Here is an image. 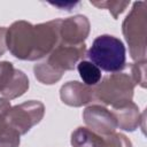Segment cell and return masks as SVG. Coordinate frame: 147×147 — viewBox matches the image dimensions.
<instances>
[{"instance_id":"obj_1","label":"cell","mask_w":147,"mask_h":147,"mask_svg":"<svg viewBox=\"0 0 147 147\" xmlns=\"http://www.w3.org/2000/svg\"><path fill=\"white\" fill-rule=\"evenodd\" d=\"M61 20L33 25L26 21H16L6 33V45L9 52L20 60H39L60 44Z\"/></svg>"},{"instance_id":"obj_2","label":"cell","mask_w":147,"mask_h":147,"mask_svg":"<svg viewBox=\"0 0 147 147\" xmlns=\"http://www.w3.org/2000/svg\"><path fill=\"white\" fill-rule=\"evenodd\" d=\"M86 54L85 44L79 46H68L59 44L48 57L33 67L36 78L47 85L59 82L67 70H72L75 64Z\"/></svg>"},{"instance_id":"obj_3","label":"cell","mask_w":147,"mask_h":147,"mask_svg":"<svg viewBox=\"0 0 147 147\" xmlns=\"http://www.w3.org/2000/svg\"><path fill=\"white\" fill-rule=\"evenodd\" d=\"M86 56L90 62L95 64L100 70L102 69L111 74L122 71L126 64V51L124 44L121 39L110 34L96 37L90 49L86 52Z\"/></svg>"},{"instance_id":"obj_4","label":"cell","mask_w":147,"mask_h":147,"mask_svg":"<svg viewBox=\"0 0 147 147\" xmlns=\"http://www.w3.org/2000/svg\"><path fill=\"white\" fill-rule=\"evenodd\" d=\"M146 2L138 1L132 6L125 17L122 30L129 45L130 55L134 61H146V36H147V11Z\"/></svg>"},{"instance_id":"obj_5","label":"cell","mask_w":147,"mask_h":147,"mask_svg":"<svg viewBox=\"0 0 147 147\" xmlns=\"http://www.w3.org/2000/svg\"><path fill=\"white\" fill-rule=\"evenodd\" d=\"M134 83L127 74H111L95 85L94 99L113 108H118L132 101Z\"/></svg>"},{"instance_id":"obj_6","label":"cell","mask_w":147,"mask_h":147,"mask_svg":"<svg viewBox=\"0 0 147 147\" xmlns=\"http://www.w3.org/2000/svg\"><path fill=\"white\" fill-rule=\"evenodd\" d=\"M45 114V106L40 101L30 100L11 107L6 115V124L20 136L25 134L38 124Z\"/></svg>"},{"instance_id":"obj_7","label":"cell","mask_w":147,"mask_h":147,"mask_svg":"<svg viewBox=\"0 0 147 147\" xmlns=\"http://www.w3.org/2000/svg\"><path fill=\"white\" fill-rule=\"evenodd\" d=\"M29 88L28 76L15 69L8 61L0 62V94L7 100L16 99L23 95Z\"/></svg>"},{"instance_id":"obj_8","label":"cell","mask_w":147,"mask_h":147,"mask_svg":"<svg viewBox=\"0 0 147 147\" xmlns=\"http://www.w3.org/2000/svg\"><path fill=\"white\" fill-rule=\"evenodd\" d=\"M90 33V22L86 16L75 15L61 20L60 44L68 46L83 45Z\"/></svg>"},{"instance_id":"obj_9","label":"cell","mask_w":147,"mask_h":147,"mask_svg":"<svg viewBox=\"0 0 147 147\" xmlns=\"http://www.w3.org/2000/svg\"><path fill=\"white\" fill-rule=\"evenodd\" d=\"M83 118L87 129L100 136H108L117 129V122L113 111L99 105L87 107L83 111Z\"/></svg>"},{"instance_id":"obj_10","label":"cell","mask_w":147,"mask_h":147,"mask_svg":"<svg viewBox=\"0 0 147 147\" xmlns=\"http://www.w3.org/2000/svg\"><path fill=\"white\" fill-rule=\"evenodd\" d=\"M60 98L63 103L71 107H82L94 99V91L79 82H68L60 90Z\"/></svg>"},{"instance_id":"obj_11","label":"cell","mask_w":147,"mask_h":147,"mask_svg":"<svg viewBox=\"0 0 147 147\" xmlns=\"http://www.w3.org/2000/svg\"><path fill=\"white\" fill-rule=\"evenodd\" d=\"M113 114L116 118L117 127L125 131H134L140 125V122L145 121V114L141 115L138 106L132 101L122 107L113 108Z\"/></svg>"},{"instance_id":"obj_12","label":"cell","mask_w":147,"mask_h":147,"mask_svg":"<svg viewBox=\"0 0 147 147\" xmlns=\"http://www.w3.org/2000/svg\"><path fill=\"white\" fill-rule=\"evenodd\" d=\"M77 70L83 79V83L87 86H95L101 80V70L90 61H79L77 64Z\"/></svg>"},{"instance_id":"obj_13","label":"cell","mask_w":147,"mask_h":147,"mask_svg":"<svg viewBox=\"0 0 147 147\" xmlns=\"http://www.w3.org/2000/svg\"><path fill=\"white\" fill-rule=\"evenodd\" d=\"M96 147H132V144L126 136L114 132L108 136H100Z\"/></svg>"},{"instance_id":"obj_14","label":"cell","mask_w":147,"mask_h":147,"mask_svg":"<svg viewBox=\"0 0 147 147\" xmlns=\"http://www.w3.org/2000/svg\"><path fill=\"white\" fill-rule=\"evenodd\" d=\"M20 137L15 130L5 124L0 129V147H18Z\"/></svg>"},{"instance_id":"obj_15","label":"cell","mask_w":147,"mask_h":147,"mask_svg":"<svg viewBox=\"0 0 147 147\" xmlns=\"http://www.w3.org/2000/svg\"><path fill=\"white\" fill-rule=\"evenodd\" d=\"M131 79L134 85L146 87V61H138L131 65Z\"/></svg>"},{"instance_id":"obj_16","label":"cell","mask_w":147,"mask_h":147,"mask_svg":"<svg viewBox=\"0 0 147 147\" xmlns=\"http://www.w3.org/2000/svg\"><path fill=\"white\" fill-rule=\"evenodd\" d=\"M92 5L100 7V8H107L109 11L113 14L114 18L118 16V14L123 13L124 9L129 6L130 2L127 1H105V2H96V1H91Z\"/></svg>"},{"instance_id":"obj_17","label":"cell","mask_w":147,"mask_h":147,"mask_svg":"<svg viewBox=\"0 0 147 147\" xmlns=\"http://www.w3.org/2000/svg\"><path fill=\"white\" fill-rule=\"evenodd\" d=\"M11 108L9 100L0 96V129L6 124V115Z\"/></svg>"},{"instance_id":"obj_18","label":"cell","mask_w":147,"mask_h":147,"mask_svg":"<svg viewBox=\"0 0 147 147\" xmlns=\"http://www.w3.org/2000/svg\"><path fill=\"white\" fill-rule=\"evenodd\" d=\"M6 33H7V29L3 26H0V56H2L7 49V45H6Z\"/></svg>"}]
</instances>
